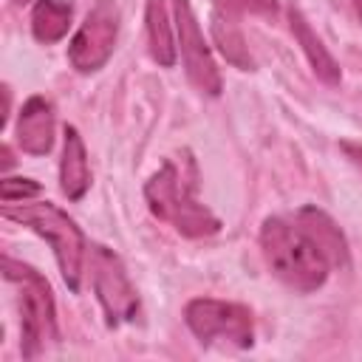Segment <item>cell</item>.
I'll return each mask as SVG.
<instances>
[{
	"instance_id": "cell-12",
	"label": "cell",
	"mask_w": 362,
	"mask_h": 362,
	"mask_svg": "<svg viewBox=\"0 0 362 362\" xmlns=\"http://www.w3.org/2000/svg\"><path fill=\"white\" fill-rule=\"evenodd\" d=\"M288 20H291V31H294V37H297L303 54L308 57V62H311L317 79H322L325 85H339V79H342L339 65H337V59L331 57V51L322 45V40L314 34V28H311V23L305 20V14L291 6V8H288Z\"/></svg>"
},
{
	"instance_id": "cell-1",
	"label": "cell",
	"mask_w": 362,
	"mask_h": 362,
	"mask_svg": "<svg viewBox=\"0 0 362 362\" xmlns=\"http://www.w3.org/2000/svg\"><path fill=\"white\" fill-rule=\"evenodd\" d=\"M195 164L167 158L144 184L150 212L184 238H209L221 229L218 215L195 198Z\"/></svg>"
},
{
	"instance_id": "cell-17",
	"label": "cell",
	"mask_w": 362,
	"mask_h": 362,
	"mask_svg": "<svg viewBox=\"0 0 362 362\" xmlns=\"http://www.w3.org/2000/svg\"><path fill=\"white\" fill-rule=\"evenodd\" d=\"M218 6L226 11H243V14H260V17L277 14V0H218Z\"/></svg>"
},
{
	"instance_id": "cell-11",
	"label": "cell",
	"mask_w": 362,
	"mask_h": 362,
	"mask_svg": "<svg viewBox=\"0 0 362 362\" xmlns=\"http://www.w3.org/2000/svg\"><path fill=\"white\" fill-rule=\"evenodd\" d=\"M294 221L300 223V229L317 243V249L325 255V260L331 266H348V243L345 235L339 232V226L317 206H303Z\"/></svg>"
},
{
	"instance_id": "cell-15",
	"label": "cell",
	"mask_w": 362,
	"mask_h": 362,
	"mask_svg": "<svg viewBox=\"0 0 362 362\" xmlns=\"http://www.w3.org/2000/svg\"><path fill=\"white\" fill-rule=\"evenodd\" d=\"M212 37H215V45L221 48V54L226 57V62H232L240 71L255 68V59L249 54V45H246L240 28L226 14H212Z\"/></svg>"
},
{
	"instance_id": "cell-10",
	"label": "cell",
	"mask_w": 362,
	"mask_h": 362,
	"mask_svg": "<svg viewBox=\"0 0 362 362\" xmlns=\"http://www.w3.org/2000/svg\"><path fill=\"white\" fill-rule=\"evenodd\" d=\"M90 187V164L88 150L76 127H65L62 139V158H59V189L68 201H79Z\"/></svg>"
},
{
	"instance_id": "cell-7",
	"label": "cell",
	"mask_w": 362,
	"mask_h": 362,
	"mask_svg": "<svg viewBox=\"0 0 362 362\" xmlns=\"http://www.w3.org/2000/svg\"><path fill=\"white\" fill-rule=\"evenodd\" d=\"M119 37V8L113 0H96L93 8L85 14L82 25L76 28L71 45H68V59L79 74H93L99 71L116 45Z\"/></svg>"
},
{
	"instance_id": "cell-20",
	"label": "cell",
	"mask_w": 362,
	"mask_h": 362,
	"mask_svg": "<svg viewBox=\"0 0 362 362\" xmlns=\"http://www.w3.org/2000/svg\"><path fill=\"white\" fill-rule=\"evenodd\" d=\"M354 11H356V17L362 20V0H354Z\"/></svg>"
},
{
	"instance_id": "cell-18",
	"label": "cell",
	"mask_w": 362,
	"mask_h": 362,
	"mask_svg": "<svg viewBox=\"0 0 362 362\" xmlns=\"http://www.w3.org/2000/svg\"><path fill=\"white\" fill-rule=\"evenodd\" d=\"M342 153H345L348 158H354L356 164H362V144H356V141H342Z\"/></svg>"
},
{
	"instance_id": "cell-3",
	"label": "cell",
	"mask_w": 362,
	"mask_h": 362,
	"mask_svg": "<svg viewBox=\"0 0 362 362\" xmlns=\"http://www.w3.org/2000/svg\"><path fill=\"white\" fill-rule=\"evenodd\" d=\"M3 218L28 226L31 232H37L42 240L51 243L54 257H57L59 272H62V280L76 294L79 283H82V263H85V249L88 246H85V235L74 223V218H68L59 206H54L48 201H40V204H3Z\"/></svg>"
},
{
	"instance_id": "cell-14",
	"label": "cell",
	"mask_w": 362,
	"mask_h": 362,
	"mask_svg": "<svg viewBox=\"0 0 362 362\" xmlns=\"http://www.w3.org/2000/svg\"><path fill=\"white\" fill-rule=\"evenodd\" d=\"M74 6L68 0H37L31 8V34L42 45L59 42L71 28Z\"/></svg>"
},
{
	"instance_id": "cell-4",
	"label": "cell",
	"mask_w": 362,
	"mask_h": 362,
	"mask_svg": "<svg viewBox=\"0 0 362 362\" xmlns=\"http://www.w3.org/2000/svg\"><path fill=\"white\" fill-rule=\"evenodd\" d=\"M3 277L20 288V351L25 359H34L57 339V311L51 286L37 269L8 255L3 257Z\"/></svg>"
},
{
	"instance_id": "cell-16",
	"label": "cell",
	"mask_w": 362,
	"mask_h": 362,
	"mask_svg": "<svg viewBox=\"0 0 362 362\" xmlns=\"http://www.w3.org/2000/svg\"><path fill=\"white\" fill-rule=\"evenodd\" d=\"M40 192V184L34 178H3L0 181V198L3 204H17V201H25L31 195Z\"/></svg>"
},
{
	"instance_id": "cell-2",
	"label": "cell",
	"mask_w": 362,
	"mask_h": 362,
	"mask_svg": "<svg viewBox=\"0 0 362 362\" xmlns=\"http://www.w3.org/2000/svg\"><path fill=\"white\" fill-rule=\"evenodd\" d=\"M260 252L269 272L291 291L308 294L328 280L331 263L297 221H286L280 215L266 218L260 226Z\"/></svg>"
},
{
	"instance_id": "cell-19",
	"label": "cell",
	"mask_w": 362,
	"mask_h": 362,
	"mask_svg": "<svg viewBox=\"0 0 362 362\" xmlns=\"http://www.w3.org/2000/svg\"><path fill=\"white\" fill-rule=\"evenodd\" d=\"M14 164V158H11V150H8V144H3V170H8Z\"/></svg>"
},
{
	"instance_id": "cell-8",
	"label": "cell",
	"mask_w": 362,
	"mask_h": 362,
	"mask_svg": "<svg viewBox=\"0 0 362 362\" xmlns=\"http://www.w3.org/2000/svg\"><path fill=\"white\" fill-rule=\"evenodd\" d=\"M173 11H175V34H178V51L184 59V71L189 76V82L206 93V96H218L223 82H221V71L212 59V51L201 34V25L195 20V11L189 6V0H173Z\"/></svg>"
},
{
	"instance_id": "cell-13",
	"label": "cell",
	"mask_w": 362,
	"mask_h": 362,
	"mask_svg": "<svg viewBox=\"0 0 362 362\" xmlns=\"http://www.w3.org/2000/svg\"><path fill=\"white\" fill-rule=\"evenodd\" d=\"M147 42H150V57L161 65L170 68L175 65V37H173V25H170V11H167V0H147Z\"/></svg>"
},
{
	"instance_id": "cell-9",
	"label": "cell",
	"mask_w": 362,
	"mask_h": 362,
	"mask_svg": "<svg viewBox=\"0 0 362 362\" xmlns=\"http://www.w3.org/2000/svg\"><path fill=\"white\" fill-rule=\"evenodd\" d=\"M17 141L28 156H45L54 147V107L45 96L25 99L17 119Z\"/></svg>"
},
{
	"instance_id": "cell-21",
	"label": "cell",
	"mask_w": 362,
	"mask_h": 362,
	"mask_svg": "<svg viewBox=\"0 0 362 362\" xmlns=\"http://www.w3.org/2000/svg\"><path fill=\"white\" fill-rule=\"evenodd\" d=\"M14 3H25V0H14Z\"/></svg>"
},
{
	"instance_id": "cell-6",
	"label": "cell",
	"mask_w": 362,
	"mask_h": 362,
	"mask_svg": "<svg viewBox=\"0 0 362 362\" xmlns=\"http://www.w3.org/2000/svg\"><path fill=\"white\" fill-rule=\"evenodd\" d=\"M90 269H93V291L107 317V325L116 328L122 322H133L139 314V294H136L119 255L107 246H93Z\"/></svg>"
},
{
	"instance_id": "cell-5",
	"label": "cell",
	"mask_w": 362,
	"mask_h": 362,
	"mask_svg": "<svg viewBox=\"0 0 362 362\" xmlns=\"http://www.w3.org/2000/svg\"><path fill=\"white\" fill-rule=\"evenodd\" d=\"M184 320L198 342L212 345L223 342L232 348H252L255 342V320L252 311L240 303L215 300V297H195L184 308Z\"/></svg>"
}]
</instances>
